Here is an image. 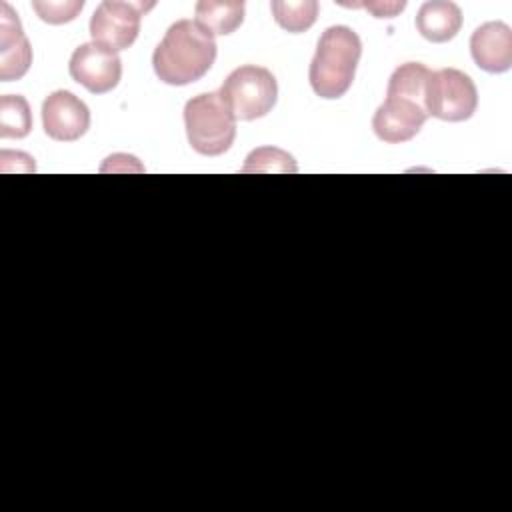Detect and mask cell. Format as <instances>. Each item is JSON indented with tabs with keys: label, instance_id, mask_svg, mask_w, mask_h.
<instances>
[{
	"label": "cell",
	"instance_id": "8992f818",
	"mask_svg": "<svg viewBox=\"0 0 512 512\" xmlns=\"http://www.w3.org/2000/svg\"><path fill=\"white\" fill-rule=\"evenodd\" d=\"M152 6L154 2H102L90 18L92 42L112 52L126 50L138 38L140 20Z\"/></svg>",
	"mask_w": 512,
	"mask_h": 512
},
{
	"label": "cell",
	"instance_id": "5bb4252c",
	"mask_svg": "<svg viewBox=\"0 0 512 512\" xmlns=\"http://www.w3.org/2000/svg\"><path fill=\"white\" fill-rule=\"evenodd\" d=\"M274 20L280 28L300 34L306 32L318 16V2L316 0H300V2H286V0H274L270 4Z\"/></svg>",
	"mask_w": 512,
	"mask_h": 512
},
{
	"label": "cell",
	"instance_id": "ba28073f",
	"mask_svg": "<svg viewBox=\"0 0 512 512\" xmlns=\"http://www.w3.org/2000/svg\"><path fill=\"white\" fill-rule=\"evenodd\" d=\"M426 118L428 112L422 100L386 92V100L378 106L372 118V128L380 140L400 144L412 140L424 126Z\"/></svg>",
	"mask_w": 512,
	"mask_h": 512
},
{
	"label": "cell",
	"instance_id": "3957f363",
	"mask_svg": "<svg viewBox=\"0 0 512 512\" xmlns=\"http://www.w3.org/2000/svg\"><path fill=\"white\" fill-rule=\"evenodd\" d=\"M184 124L190 146L202 156H220L236 138V118L220 92L190 98L184 106Z\"/></svg>",
	"mask_w": 512,
	"mask_h": 512
},
{
	"label": "cell",
	"instance_id": "7a4b0ae2",
	"mask_svg": "<svg viewBox=\"0 0 512 512\" xmlns=\"http://www.w3.org/2000/svg\"><path fill=\"white\" fill-rule=\"evenodd\" d=\"M360 54L362 42L352 28H326L318 40L316 54L308 70L312 90L326 100L344 96L354 82Z\"/></svg>",
	"mask_w": 512,
	"mask_h": 512
},
{
	"label": "cell",
	"instance_id": "ac0fdd59",
	"mask_svg": "<svg viewBox=\"0 0 512 512\" xmlns=\"http://www.w3.org/2000/svg\"><path fill=\"white\" fill-rule=\"evenodd\" d=\"M354 6L366 8L376 18H392L406 8V2L404 0H400V2H366V4H354Z\"/></svg>",
	"mask_w": 512,
	"mask_h": 512
},
{
	"label": "cell",
	"instance_id": "52a82bcc",
	"mask_svg": "<svg viewBox=\"0 0 512 512\" xmlns=\"http://www.w3.org/2000/svg\"><path fill=\"white\" fill-rule=\"evenodd\" d=\"M72 80L82 84L92 94H106L114 90L122 76V62L116 52L96 44H80L68 62Z\"/></svg>",
	"mask_w": 512,
	"mask_h": 512
},
{
	"label": "cell",
	"instance_id": "9a60e30c",
	"mask_svg": "<svg viewBox=\"0 0 512 512\" xmlns=\"http://www.w3.org/2000/svg\"><path fill=\"white\" fill-rule=\"evenodd\" d=\"M32 130V114L26 98L6 94L0 98V136L24 138Z\"/></svg>",
	"mask_w": 512,
	"mask_h": 512
},
{
	"label": "cell",
	"instance_id": "7c38bea8",
	"mask_svg": "<svg viewBox=\"0 0 512 512\" xmlns=\"http://www.w3.org/2000/svg\"><path fill=\"white\" fill-rule=\"evenodd\" d=\"M462 28V10L448 0L424 2L416 14V30L430 42L452 40Z\"/></svg>",
	"mask_w": 512,
	"mask_h": 512
},
{
	"label": "cell",
	"instance_id": "e0dca14e",
	"mask_svg": "<svg viewBox=\"0 0 512 512\" xmlns=\"http://www.w3.org/2000/svg\"><path fill=\"white\" fill-rule=\"evenodd\" d=\"M84 8L82 0H66V2H50V0H34L32 10L40 16V20L48 24H66L74 20Z\"/></svg>",
	"mask_w": 512,
	"mask_h": 512
},
{
	"label": "cell",
	"instance_id": "2e32d148",
	"mask_svg": "<svg viewBox=\"0 0 512 512\" xmlns=\"http://www.w3.org/2000/svg\"><path fill=\"white\" fill-rule=\"evenodd\" d=\"M242 172H296V162L288 152L264 146L248 154Z\"/></svg>",
	"mask_w": 512,
	"mask_h": 512
},
{
	"label": "cell",
	"instance_id": "5b68a950",
	"mask_svg": "<svg viewBox=\"0 0 512 512\" xmlns=\"http://www.w3.org/2000/svg\"><path fill=\"white\" fill-rule=\"evenodd\" d=\"M424 106L428 116L446 122H464L476 112L478 106L476 84L462 70H436L428 78Z\"/></svg>",
	"mask_w": 512,
	"mask_h": 512
},
{
	"label": "cell",
	"instance_id": "8fae6325",
	"mask_svg": "<svg viewBox=\"0 0 512 512\" xmlns=\"http://www.w3.org/2000/svg\"><path fill=\"white\" fill-rule=\"evenodd\" d=\"M470 54L478 68L500 74L512 66V30L504 22H486L472 32Z\"/></svg>",
	"mask_w": 512,
	"mask_h": 512
},
{
	"label": "cell",
	"instance_id": "277c9868",
	"mask_svg": "<svg viewBox=\"0 0 512 512\" xmlns=\"http://www.w3.org/2000/svg\"><path fill=\"white\" fill-rule=\"evenodd\" d=\"M220 96L232 110L236 120H256L266 116L278 98L274 74L256 64L232 70L220 88Z\"/></svg>",
	"mask_w": 512,
	"mask_h": 512
},
{
	"label": "cell",
	"instance_id": "4fadbf2b",
	"mask_svg": "<svg viewBox=\"0 0 512 512\" xmlns=\"http://www.w3.org/2000/svg\"><path fill=\"white\" fill-rule=\"evenodd\" d=\"M196 22L212 36H226L240 28L244 22L242 0H200L194 8Z\"/></svg>",
	"mask_w": 512,
	"mask_h": 512
},
{
	"label": "cell",
	"instance_id": "30bf717a",
	"mask_svg": "<svg viewBox=\"0 0 512 512\" xmlns=\"http://www.w3.org/2000/svg\"><path fill=\"white\" fill-rule=\"evenodd\" d=\"M32 64V48L22 30L18 14L10 4H0V78L4 82L22 78Z\"/></svg>",
	"mask_w": 512,
	"mask_h": 512
},
{
	"label": "cell",
	"instance_id": "9c48e42d",
	"mask_svg": "<svg viewBox=\"0 0 512 512\" xmlns=\"http://www.w3.org/2000/svg\"><path fill=\"white\" fill-rule=\"evenodd\" d=\"M42 124L52 140L74 142L90 128V110L72 92L56 90L42 104Z\"/></svg>",
	"mask_w": 512,
	"mask_h": 512
},
{
	"label": "cell",
	"instance_id": "6da1fadb",
	"mask_svg": "<svg viewBox=\"0 0 512 512\" xmlns=\"http://www.w3.org/2000/svg\"><path fill=\"white\" fill-rule=\"evenodd\" d=\"M216 60V40L194 20L174 22L152 54L156 76L170 86L200 80Z\"/></svg>",
	"mask_w": 512,
	"mask_h": 512
}]
</instances>
